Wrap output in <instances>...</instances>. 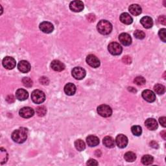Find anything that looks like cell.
Here are the masks:
<instances>
[{
    "label": "cell",
    "mask_w": 166,
    "mask_h": 166,
    "mask_svg": "<svg viewBox=\"0 0 166 166\" xmlns=\"http://www.w3.org/2000/svg\"><path fill=\"white\" fill-rule=\"evenodd\" d=\"M28 135V130L25 128L21 127L14 131L11 135L12 140L17 143H24Z\"/></svg>",
    "instance_id": "cell-1"
},
{
    "label": "cell",
    "mask_w": 166,
    "mask_h": 166,
    "mask_svg": "<svg viewBox=\"0 0 166 166\" xmlns=\"http://www.w3.org/2000/svg\"><path fill=\"white\" fill-rule=\"evenodd\" d=\"M97 29L99 33L104 35H107L111 33L112 30V25L109 21L101 20L97 24Z\"/></svg>",
    "instance_id": "cell-2"
},
{
    "label": "cell",
    "mask_w": 166,
    "mask_h": 166,
    "mask_svg": "<svg viewBox=\"0 0 166 166\" xmlns=\"http://www.w3.org/2000/svg\"><path fill=\"white\" fill-rule=\"evenodd\" d=\"M31 99L35 104H41L46 100V95L42 91L35 90L31 93Z\"/></svg>",
    "instance_id": "cell-3"
},
{
    "label": "cell",
    "mask_w": 166,
    "mask_h": 166,
    "mask_svg": "<svg viewBox=\"0 0 166 166\" xmlns=\"http://www.w3.org/2000/svg\"><path fill=\"white\" fill-rule=\"evenodd\" d=\"M97 113L101 116L104 118H109L111 116L112 110L111 108L106 105H101L97 107Z\"/></svg>",
    "instance_id": "cell-4"
},
{
    "label": "cell",
    "mask_w": 166,
    "mask_h": 166,
    "mask_svg": "<svg viewBox=\"0 0 166 166\" xmlns=\"http://www.w3.org/2000/svg\"><path fill=\"white\" fill-rule=\"evenodd\" d=\"M108 50L112 55H119L122 53L123 48L117 42H111L108 46Z\"/></svg>",
    "instance_id": "cell-5"
},
{
    "label": "cell",
    "mask_w": 166,
    "mask_h": 166,
    "mask_svg": "<svg viewBox=\"0 0 166 166\" xmlns=\"http://www.w3.org/2000/svg\"><path fill=\"white\" fill-rule=\"evenodd\" d=\"M2 64L7 70H12L16 67V61L11 56H5L3 59Z\"/></svg>",
    "instance_id": "cell-6"
},
{
    "label": "cell",
    "mask_w": 166,
    "mask_h": 166,
    "mask_svg": "<svg viewBox=\"0 0 166 166\" xmlns=\"http://www.w3.org/2000/svg\"><path fill=\"white\" fill-rule=\"evenodd\" d=\"M72 76L77 80H82L86 76V71L81 67H75L71 71Z\"/></svg>",
    "instance_id": "cell-7"
},
{
    "label": "cell",
    "mask_w": 166,
    "mask_h": 166,
    "mask_svg": "<svg viewBox=\"0 0 166 166\" xmlns=\"http://www.w3.org/2000/svg\"><path fill=\"white\" fill-rule=\"evenodd\" d=\"M86 62L92 68H98L100 66V61L99 60L98 58L93 55H89L86 57Z\"/></svg>",
    "instance_id": "cell-8"
},
{
    "label": "cell",
    "mask_w": 166,
    "mask_h": 166,
    "mask_svg": "<svg viewBox=\"0 0 166 166\" xmlns=\"http://www.w3.org/2000/svg\"><path fill=\"white\" fill-rule=\"evenodd\" d=\"M40 29L44 33H51L54 30L53 25L49 21H43L39 25Z\"/></svg>",
    "instance_id": "cell-9"
},
{
    "label": "cell",
    "mask_w": 166,
    "mask_h": 166,
    "mask_svg": "<svg viewBox=\"0 0 166 166\" xmlns=\"http://www.w3.org/2000/svg\"><path fill=\"white\" fill-rule=\"evenodd\" d=\"M19 114L20 115L21 117H22L24 118H30L33 116V115L34 114V110L31 107H24L22 109H21Z\"/></svg>",
    "instance_id": "cell-10"
},
{
    "label": "cell",
    "mask_w": 166,
    "mask_h": 166,
    "mask_svg": "<svg viewBox=\"0 0 166 166\" xmlns=\"http://www.w3.org/2000/svg\"><path fill=\"white\" fill-rule=\"evenodd\" d=\"M115 142H116L117 146L119 148L123 149L127 146L128 138L126 136L123 134H119L117 136L116 138H115Z\"/></svg>",
    "instance_id": "cell-11"
},
{
    "label": "cell",
    "mask_w": 166,
    "mask_h": 166,
    "mask_svg": "<svg viewBox=\"0 0 166 166\" xmlns=\"http://www.w3.org/2000/svg\"><path fill=\"white\" fill-rule=\"evenodd\" d=\"M142 97L149 103H153L156 100L155 93L150 90H146L142 92Z\"/></svg>",
    "instance_id": "cell-12"
},
{
    "label": "cell",
    "mask_w": 166,
    "mask_h": 166,
    "mask_svg": "<svg viewBox=\"0 0 166 166\" xmlns=\"http://www.w3.org/2000/svg\"><path fill=\"white\" fill-rule=\"evenodd\" d=\"M70 9L75 12H81L84 9V3L81 1H73L70 4Z\"/></svg>",
    "instance_id": "cell-13"
},
{
    "label": "cell",
    "mask_w": 166,
    "mask_h": 166,
    "mask_svg": "<svg viewBox=\"0 0 166 166\" xmlns=\"http://www.w3.org/2000/svg\"><path fill=\"white\" fill-rule=\"evenodd\" d=\"M119 40L121 44L125 46H130L132 44V38L131 37V36H130L128 33H123L119 34Z\"/></svg>",
    "instance_id": "cell-14"
},
{
    "label": "cell",
    "mask_w": 166,
    "mask_h": 166,
    "mask_svg": "<svg viewBox=\"0 0 166 166\" xmlns=\"http://www.w3.org/2000/svg\"><path fill=\"white\" fill-rule=\"evenodd\" d=\"M18 68L21 73H28L31 70V65L26 61H21L18 64Z\"/></svg>",
    "instance_id": "cell-15"
},
{
    "label": "cell",
    "mask_w": 166,
    "mask_h": 166,
    "mask_svg": "<svg viewBox=\"0 0 166 166\" xmlns=\"http://www.w3.org/2000/svg\"><path fill=\"white\" fill-rule=\"evenodd\" d=\"M52 68L56 71H62L65 69L64 64L60 61L55 60L51 63Z\"/></svg>",
    "instance_id": "cell-16"
},
{
    "label": "cell",
    "mask_w": 166,
    "mask_h": 166,
    "mask_svg": "<svg viewBox=\"0 0 166 166\" xmlns=\"http://www.w3.org/2000/svg\"><path fill=\"white\" fill-rule=\"evenodd\" d=\"M140 23L146 29H150L153 25V19L149 16H144L140 20Z\"/></svg>",
    "instance_id": "cell-17"
},
{
    "label": "cell",
    "mask_w": 166,
    "mask_h": 166,
    "mask_svg": "<svg viewBox=\"0 0 166 166\" xmlns=\"http://www.w3.org/2000/svg\"><path fill=\"white\" fill-rule=\"evenodd\" d=\"M76 92V86L73 83H68L64 86V92L68 96H73Z\"/></svg>",
    "instance_id": "cell-18"
},
{
    "label": "cell",
    "mask_w": 166,
    "mask_h": 166,
    "mask_svg": "<svg viewBox=\"0 0 166 166\" xmlns=\"http://www.w3.org/2000/svg\"><path fill=\"white\" fill-rule=\"evenodd\" d=\"M128 11L130 12H131V14H132V15L136 16L140 15V14L141 13L142 9L139 5L132 4L131 5H130V7H128Z\"/></svg>",
    "instance_id": "cell-19"
},
{
    "label": "cell",
    "mask_w": 166,
    "mask_h": 166,
    "mask_svg": "<svg viewBox=\"0 0 166 166\" xmlns=\"http://www.w3.org/2000/svg\"><path fill=\"white\" fill-rule=\"evenodd\" d=\"M145 125L146 127L150 131H155L158 128V123L156 119L153 118L147 119L145 122Z\"/></svg>",
    "instance_id": "cell-20"
},
{
    "label": "cell",
    "mask_w": 166,
    "mask_h": 166,
    "mask_svg": "<svg viewBox=\"0 0 166 166\" xmlns=\"http://www.w3.org/2000/svg\"><path fill=\"white\" fill-rule=\"evenodd\" d=\"M86 142L90 147H96L99 145V139L96 136L90 135L86 138Z\"/></svg>",
    "instance_id": "cell-21"
},
{
    "label": "cell",
    "mask_w": 166,
    "mask_h": 166,
    "mask_svg": "<svg viewBox=\"0 0 166 166\" xmlns=\"http://www.w3.org/2000/svg\"><path fill=\"white\" fill-rule=\"evenodd\" d=\"M119 19L123 24H126V25L131 24L133 21L132 18L130 16L129 14H128L127 12L122 13L120 15Z\"/></svg>",
    "instance_id": "cell-22"
},
{
    "label": "cell",
    "mask_w": 166,
    "mask_h": 166,
    "mask_svg": "<svg viewBox=\"0 0 166 166\" xmlns=\"http://www.w3.org/2000/svg\"><path fill=\"white\" fill-rule=\"evenodd\" d=\"M29 97V93L27 91L24 89H18L16 92V97L19 101H25Z\"/></svg>",
    "instance_id": "cell-23"
},
{
    "label": "cell",
    "mask_w": 166,
    "mask_h": 166,
    "mask_svg": "<svg viewBox=\"0 0 166 166\" xmlns=\"http://www.w3.org/2000/svg\"><path fill=\"white\" fill-rule=\"evenodd\" d=\"M103 143L104 146L108 148H113L115 147V140L110 136L105 137Z\"/></svg>",
    "instance_id": "cell-24"
},
{
    "label": "cell",
    "mask_w": 166,
    "mask_h": 166,
    "mask_svg": "<svg viewBox=\"0 0 166 166\" xmlns=\"http://www.w3.org/2000/svg\"><path fill=\"white\" fill-rule=\"evenodd\" d=\"M153 161H154L153 157L149 155H144L141 158V162L143 165H150L153 163Z\"/></svg>",
    "instance_id": "cell-25"
},
{
    "label": "cell",
    "mask_w": 166,
    "mask_h": 166,
    "mask_svg": "<svg viewBox=\"0 0 166 166\" xmlns=\"http://www.w3.org/2000/svg\"><path fill=\"white\" fill-rule=\"evenodd\" d=\"M7 159H8V154H7V151L3 148H1L0 149V162L1 164H3L7 162Z\"/></svg>",
    "instance_id": "cell-26"
},
{
    "label": "cell",
    "mask_w": 166,
    "mask_h": 166,
    "mask_svg": "<svg viewBox=\"0 0 166 166\" xmlns=\"http://www.w3.org/2000/svg\"><path fill=\"white\" fill-rule=\"evenodd\" d=\"M75 147L79 151H83L85 149L86 145L85 143L82 140L79 139L75 141Z\"/></svg>",
    "instance_id": "cell-27"
},
{
    "label": "cell",
    "mask_w": 166,
    "mask_h": 166,
    "mask_svg": "<svg viewBox=\"0 0 166 166\" xmlns=\"http://www.w3.org/2000/svg\"><path fill=\"white\" fill-rule=\"evenodd\" d=\"M124 158L128 162H132L136 159V156L133 152H127L125 154Z\"/></svg>",
    "instance_id": "cell-28"
},
{
    "label": "cell",
    "mask_w": 166,
    "mask_h": 166,
    "mask_svg": "<svg viewBox=\"0 0 166 166\" xmlns=\"http://www.w3.org/2000/svg\"><path fill=\"white\" fill-rule=\"evenodd\" d=\"M154 90L155 92L159 95L164 94L165 91V86L160 84H157L154 86Z\"/></svg>",
    "instance_id": "cell-29"
},
{
    "label": "cell",
    "mask_w": 166,
    "mask_h": 166,
    "mask_svg": "<svg viewBox=\"0 0 166 166\" xmlns=\"http://www.w3.org/2000/svg\"><path fill=\"white\" fill-rule=\"evenodd\" d=\"M131 131L132 133L136 136H139L142 133V128L140 126L138 125H134L132 126L131 128Z\"/></svg>",
    "instance_id": "cell-30"
},
{
    "label": "cell",
    "mask_w": 166,
    "mask_h": 166,
    "mask_svg": "<svg viewBox=\"0 0 166 166\" xmlns=\"http://www.w3.org/2000/svg\"><path fill=\"white\" fill-rule=\"evenodd\" d=\"M37 115L40 117H43L46 114L47 112V109L44 106H40L37 107V110H36Z\"/></svg>",
    "instance_id": "cell-31"
},
{
    "label": "cell",
    "mask_w": 166,
    "mask_h": 166,
    "mask_svg": "<svg viewBox=\"0 0 166 166\" xmlns=\"http://www.w3.org/2000/svg\"><path fill=\"white\" fill-rule=\"evenodd\" d=\"M134 82L137 85L142 86V85H144L146 84V79H144L143 77L139 76V77H137L135 78V79L134 80Z\"/></svg>",
    "instance_id": "cell-32"
},
{
    "label": "cell",
    "mask_w": 166,
    "mask_h": 166,
    "mask_svg": "<svg viewBox=\"0 0 166 166\" xmlns=\"http://www.w3.org/2000/svg\"><path fill=\"white\" fill-rule=\"evenodd\" d=\"M134 35L137 39H139V40H142L146 37L145 33L140 30L135 31V32L134 33Z\"/></svg>",
    "instance_id": "cell-33"
},
{
    "label": "cell",
    "mask_w": 166,
    "mask_h": 166,
    "mask_svg": "<svg viewBox=\"0 0 166 166\" xmlns=\"http://www.w3.org/2000/svg\"><path fill=\"white\" fill-rule=\"evenodd\" d=\"M22 83H23L24 85L27 88H30L33 86V81L30 78H29V77L23 78Z\"/></svg>",
    "instance_id": "cell-34"
},
{
    "label": "cell",
    "mask_w": 166,
    "mask_h": 166,
    "mask_svg": "<svg viewBox=\"0 0 166 166\" xmlns=\"http://www.w3.org/2000/svg\"><path fill=\"white\" fill-rule=\"evenodd\" d=\"M166 29H161L158 32V35H159V37L160 38V39L164 42H166Z\"/></svg>",
    "instance_id": "cell-35"
},
{
    "label": "cell",
    "mask_w": 166,
    "mask_h": 166,
    "mask_svg": "<svg viewBox=\"0 0 166 166\" xmlns=\"http://www.w3.org/2000/svg\"><path fill=\"white\" fill-rule=\"evenodd\" d=\"M122 61H123V62L124 64H131V62H132V59H131V56H129L128 55H126V56H124L123 57Z\"/></svg>",
    "instance_id": "cell-36"
},
{
    "label": "cell",
    "mask_w": 166,
    "mask_h": 166,
    "mask_svg": "<svg viewBox=\"0 0 166 166\" xmlns=\"http://www.w3.org/2000/svg\"><path fill=\"white\" fill-rule=\"evenodd\" d=\"M40 83L42 84H44V85H47L49 84V79L46 77H42L40 79V80H39Z\"/></svg>",
    "instance_id": "cell-37"
},
{
    "label": "cell",
    "mask_w": 166,
    "mask_h": 166,
    "mask_svg": "<svg viewBox=\"0 0 166 166\" xmlns=\"http://www.w3.org/2000/svg\"><path fill=\"white\" fill-rule=\"evenodd\" d=\"M158 21H159V22L161 24H163L164 25H166V18L165 16H161L159 17V18H158Z\"/></svg>",
    "instance_id": "cell-38"
},
{
    "label": "cell",
    "mask_w": 166,
    "mask_h": 166,
    "mask_svg": "<svg viewBox=\"0 0 166 166\" xmlns=\"http://www.w3.org/2000/svg\"><path fill=\"white\" fill-rule=\"evenodd\" d=\"M88 165H97L98 163L96 160H93V159H90L87 163H86Z\"/></svg>",
    "instance_id": "cell-39"
},
{
    "label": "cell",
    "mask_w": 166,
    "mask_h": 166,
    "mask_svg": "<svg viewBox=\"0 0 166 166\" xmlns=\"http://www.w3.org/2000/svg\"><path fill=\"white\" fill-rule=\"evenodd\" d=\"M166 118L165 117H161L159 118V122L162 125V127H166Z\"/></svg>",
    "instance_id": "cell-40"
},
{
    "label": "cell",
    "mask_w": 166,
    "mask_h": 166,
    "mask_svg": "<svg viewBox=\"0 0 166 166\" xmlns=\"http://www.w3.org/2000/svg\"><path fill=\"white\" fill-rule=\"evenodd\" d=\"M6 100H7V101L9 103H13V102L14 101V97L11 95V96H7Z\"/></svg>",
    "instance_id": "cell-41"
},
{
    "label": "cell",
    "mask_w": 166,
    "mask_h": 166,
    "mask_svg": "<svg viewBox=\"0 0 166 166\" xmlns=\"http://www.w3.org/2000/svg\"><path fill=\"white\" fill-rule=\"evenodd\" d=\"M88 20L91 21V22H92V21H94L95 20H96V18H95V16L93 15V14H89V15H88V17H87Z\"/></svg>",
    "instance_id": "cell-42"
},
{
    "label": "cell",
    "mask_w": 166,
    "mask_h": 166,
    "mask_svg": "<svg viewBox=\"0 0 166 166\" xmlns=\"http://www.w3.org/2000/svg\"><path fill=\"white\" fill-rule=\"evenodd\" d=\"M150 146L155 148V149H158V144L156 141H151L150 143Z\"/></svg>",
    "instance_id": "cell-43"
},
{
    "label": "cell",
    "mask_w": 166,
    "mask_h": 166,
    "mask_svg": "<svg viewBox=\"0 0 166 166\" xmlns=\"http://www.w3.org/2000/svg\"><path fill=\"white\" fill-rule=\"evenodd\" d=\"M128 91L131 92L132 93H136L137 92V90L134 88H133V87H128Z\"/></svg>",
    "instance_id": "cell-44"
},
{
    "label": "cell",
    "mask_w": 166,
    "mask_h": 166,
    "mask_svg": "<svg viewBox=\"0 0 166 166\" xmlns=\"http://www.w3.org/2000/svg\"><path fill=\"white\" fill-rule=\"evenodd\" d=\"M161 136H162V138L164 139V140H165L166 139V132H165V131H162V132H161Z\"/></svg>",
    "instance_id": "cell-45"
}]
</instances>
